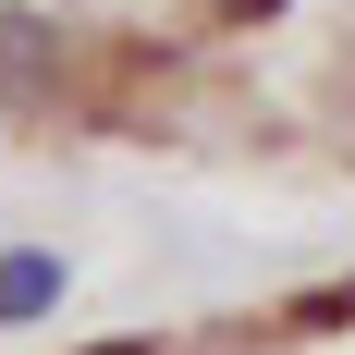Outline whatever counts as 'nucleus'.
Returning a JSON list of instances; mask_svg holds the SVG:
<instances>
[{
    "mask_svg": "<svg viewBox=\"0 0 355 355\" xmlns=\"http://www.w3.org/2000/svg\"><path fill=\"white\" fill-rule=\"evenodd\" d=\"M0 123L355 159V0H0Z\"/></svg>",
    "mask_w": 355,
    "mask_h": 355,
    "instance_id": "f257e3e1",
    "label": "nucleus"
}]
</instances>
